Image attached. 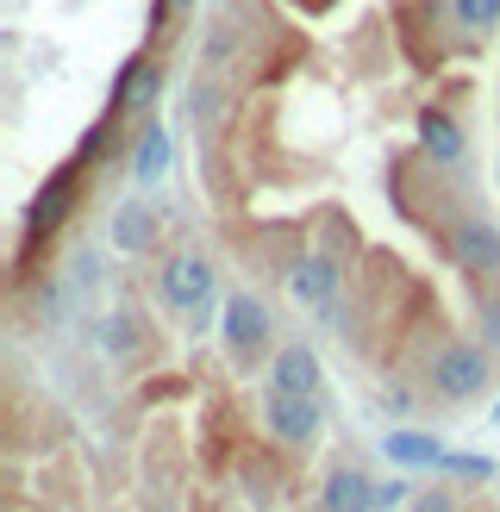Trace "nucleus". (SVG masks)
<instances>
[{
    "label": "nucleus",
    "mask_w": 500,
    "mask_h": 512,
    "mask_svg": "<svg viewBox=\"0 0 500 512\" xmlns=\"http://www.w3.org/2000/svg\"><path fill=\"white\" fill-rule=\"evenodd\" d=\"M319 350L313 344H275L269 356V394H319Z\"/></svg>",
    "instance_id": "obj_10"
},
{
    "label": "nucleus",
    "mask_w": 500,
    "mask_h": 512,
    "mask_svg": "<svg viewBox=\"0 0 500 512\" xmlns=\"http://www.w3.org/2000/svg\"><path fill=\"white\" fill-rule=\"evenodd\" d=\"M157 288H163V306H169L175 319H188V325H207V306H213V294H219L213 256L200 250V244L169 250V256H163V275H157Z\"/></svg>",
    "instance_id": "obj_1"
},
{
    "label": "nucleus",
    "mask_w": 500,
    "mask_h": 512,
    "mask_svg": "<svg viewBox=\"0 0 500 512\" xmlns=\"http://www.w3.org/2000/svg\"><path fill=\"white\" fill-rule=\"evenodd\" d=\"M157 88H163V63L157 57H132L119 75H113V94H107V119H125V113H144L157 107Z\"/></svg>",
    "instance_id": "obj_8"
},
{
    "label": "nucleus",
    "mask_w": 500,
    "mask_h": 512,
    "mask_svg": "<svg viewBox=\"0 0 500 512\" xmlns=\"http://www.w3.org/2000/svg\"><path fill=\"white\" fill-rule=\"evenodd\" d=\"M225 356H232V363H263V356H275L269 350V306L257 300V294H232L225 300Z\"/></svg>",
    "instance_id": "obj_5"
},
{
    "label": "nucleus",
    "mask_w": 500,
    "mask_h": 512,
    "mask_svg": "<svg viewBox=\"0 0 500 512\" xmlns=\"http://www.w3.org/2000/svg\"><path fill=\"white\" fill-rule=\"evenodd\" d=\"M444 250L457 256V269L475 288H494L500 281V225H488L482 213H457L444 225Z\"/></svg>",
    "instance_id": "obj_3"
},
{
    "label": "nucleus",
    "mask_w": 500,
    "mask_h": 512,
    "mask_svg": "<svg viewBox=\"0 0 500 512\" xmlns=\"http://www.w3.org/2000/svg\"><path fill=\"white\" fill-rule=\"evenodd\" d=\"M394 506H413L407 481H375V512H394Z\"/></svg>",
    "instance_id": "obj_18"
},
{
    "label": "nucleus",
    "mask_w": 500,
    "mask_h": 512,
    "mask_svg": "<svg viewBox=\"0 0 500 512\" xmlns=\"http://www.w3.org/2000/svg\"><path fill=\"white\" fill-rule=\"evenodd\" d=\"M438 469L463 475V481H488V475H494V463H488V456H475V450H444V463H438Z\"/></svg>",
    "instance_id": "obj_16"
},
{
    "label": "nucleus",
    "mask_w": 500,
    "mask_h": 512,
    "mask_svg": "<svg viewBox=\"0 0 500 512\" xmlns=\"http://www.w3.org/2000/svg\"><path fill=\"white\" fill-rule=\"evenodd\" d=\"M494 381V350L488 344H438L425 356V388L438 406H463L475 394H488Z\"/></svg>",
    "instance_id": "obj_2"
},
{
    "label": "nucleus",
    "mask_w": 500,
    "mask_h": 512,
    "mask_svg": "<svg viewBox=\"0 0 500 512\" xmlns=\"http://www.w3.org/2000/svg\"><path fill=\"white\" fill-rule=\"evenodd\" d=\"M107 238H113L119 256H150V250H157V238H163V219H157L150 200H119L113 219H107Z\"/></svg>",
    "instance_id": "obj_9"
},
{
    "label": "nucleus",
    "mask_w": 500,
    "mask_h": 512,
    "mask_svg": "<svg viewBox=\"0 0 500 512\" xmlns=\"http://www.w3.org/2000/svg\"><path fill=\"white\" fill-rule=\"evenodd\" d=\"M482 344H488V350H500V294H488V300H482Z\"/></svg>",
    "instance_id": "obj_19"
},
{
    "label": "nucleus",
    "mask_w": 500,
    "mask_h": 512,
    "mask_svg": "<svg viewBox=\"0 0 500 512\" xmlns=\"http://www.w3.org/2000/svg\"><path fill=\"white\" fill-rule=\"evenodd\" d=\"M450 25L469 32V38H482L500 25V0H450Z\"/></svg>",
    "instance_id": "obj_15"
},
{
    "label": "nucleus",
    "mask_w": 500,
    "mask_h": 512,
    "mask_svg": "<svg viewBox=\"0 0 500 512\" xmlns=\"http://www.w3.org/2000/svg\"><path fill=\"white\" fill-rule=\"evenodd\" d=\"M263 425L275 431V444L313 450L325 431V406H319V394H263Z\"/></svg>",
    "instance_id": "obj_4"
},
{
    "label": "nucleus",
    "mask_w": 500,
    "mask_h": 512,
    "mask_svg": "<svg viewBox=\"0 0 500 512\" xmlns=\"http://www.w3.org/2000/svg\"><path fill=\"white\" fill-rule=\"evenodd\" d=\"M407 512H463V500H457V488H425V494H413Z\"/></svg>",
    "instance_id": "obj_17"
},
{
    "label": "nucleus",
    "mask_w": 500,
    "mask_h": 512,
    "mask_svg": "<svg viewBox=\"0 0 500 512\" xmlns=\"http://www.w3.org/2000/svg\"><path fill=\"white\" fill-rule=\"evenodd\" d=\"M388 413L407 419V413H413V388H394V394H388Z\"/></svg>",
    "instance_id": "obj_20"
},
{
    "label": "nucleus",
    "mask_w": 500,
    "mask_h": 512,
    "mask_svg": "<svg viewBox=\"0 0 500 512\" xmlns=\"http://www.w3.org/2000/svg\"><path fill=\"white\" fill-rule=\"evenodd\" d=\"M494 512H500V506H494Z\"/></svg>",
    "instance_id": "obj_22"
},
{
    "label": "nucleus",
    "mask_w": 500,
    "mask_h": 512,
    "mask_svg": "<svg viewBox=\"0 0 500 512\" xmlns=\"http://www.w3.org/2000/svg\"><path fill=\"white\" fill-rule=\"evenodd\" d=\"M338 288H344V269L332 250H300V263L288 269V294L307 306V313H332L338 306Z\"/></svg>",
    "instance_id": "obj_6"
},
{
    "label": "nucleus",
    "mask_w": 500,
    "mask_h": 512,
    "mask_svg": "<svg viewBox=\"0 0 500 512\" xmlns=\"http://www.w3.org/2000/svg\"><path fill=\"white\" fill-rule=\"evenodd\" d=\"M494 425H500V406H494Z\"/></svg>",
    "instance_id": "obj_21"
},
{
    "label": "nucleus",
    "mask_w": 500,
    "mask_h": 512,
    "mask_svg": "<svg viewBox=\"0 0 500 512\" xmlns=\"http://www.w3.org/2000/svg\"><path fill=\"white\" fill-rule=\"evenodd\" d=\"M94 344H100V356H113V363H144V356H157V338L138 325L132 306H113V313H100Z\"/></svg>",
    "instance_id": "obj_7"
},
{
    "label": "nucleus",
    "mask_w": 500,
    "mask_h": 512,
    "mask_svg": "<svg viewBox=\"0 0 500 512\" xmlns=\"http://www.w3.org/2000/svg\"><path fill=\"white\" fill-rule=\"evenodd\" d=\"M382 456H388L394 469H438V463H444V444L425 438V431H388Z\"/></svg>",
    "instance_id": "obj_14"
},
{
    "label": "nucleus",
    "mask_w": 500,
    "mask_h": 512,
    "mask_svg": "<svg viewBox=\"0 0 500 512\" xmlns=\"http://www.w3.org/2000/svg\"><path fill=\"white\" fill-rule=\"evenodd\" d=\"M419 150L432 157V169H450V163H463L469 138H463V125L444 107H419Z\"/></svg>",
    "instance_id": "obj_11"
},
{
    "label": "nucleus",
    "mask_w": 500,
    "mask_h": 512,
    "mask_svg": "<svg viewBox=\"0 0 500 512\" xmlns=\"http://www.w3.org/2000/svg\"><path fill=\"white\" fill-rule=\"evenodd\" d=\"M319 506L325 512H375V481H369V469L338 463L332 475H325V488H319Z\"/></svg>",
    "instance_id": "obj_12"
},
{
    "label": "nucleus",
    "mask_w": 500,
    "mask_h": 512,
    "mask_svg": "<svg viewBox=\"0 0 500 512\" xmlns=\"http://www.w3.org/2000/svg\"><path fill=\"white\" fill-rule=\"evenodd\" d=\"M132 175H138V188H150V182H163V175H169V132H163L157 119H144L138 138H132Z\"/></svg>",
    "instance_id": "obj_13"
}]
</instances>
